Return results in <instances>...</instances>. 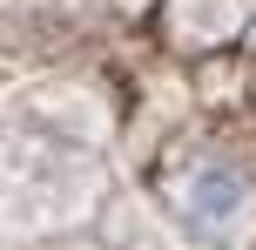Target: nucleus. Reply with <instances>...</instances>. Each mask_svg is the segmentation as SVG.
I'll return each mask as SVG.
<instances>
[{
	"instance_id": "obj_1",
	"label": "nucleus",
	"mask_w": 256,
	"mask_h": 250,
	"mask_svg": "<svg viewBox=\"0 0 256 250\" xmlns=\"http://www.w3.org/2000/svg\"><path fill=\"white\" fill-rule=\"evenodd\" d=\"M176 210H182V223L202 243H236L250 230L256 189H250V176L236 169V162H196L176 183Z\"/></svg>"
}]
</instances>
